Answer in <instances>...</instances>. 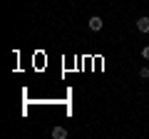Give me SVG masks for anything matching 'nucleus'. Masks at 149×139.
<instances>
[{
    "instance_id": "nucleus-1",
    "label": "nucleus",
    "mask_w": 149,
    "mask_h": 139,
    "mask_svg": "<svg viewBox=\"0 0 149 139\" xmlns=\"http://www.w3.org/2000/svg\"><path fill=\"white\" fill-rule=\"evenodd\" d=\"M87 27H90V30H92V32H100V30H102V27H104V20H102V17H100V15H92V17H90V20H87Z\"/></svg>"
},
{
    "instance_id": "nucleus-2",
    "label": "nucleus",
    "mask_w": 149,
    "mask_h": 139,
    "mask_svg": "<svg viewBox=\"0 0 149 139\" xmlns=\"http://www.w3.org/2000/svg\"><path fill=\"white\" fill-rule=\"evenodd\" d=\"M137 30H139V32H149V17H147V15H142V17L137 20Z\"/></svg>"
},
{
    "instance_id": "nucleus-3",
    "label": "nucleus",
    "mask_w": 149,
    "mask_h": 139,
    "mask_svg": "<svg viewBox=\"0 0 149 139\" xmlns=\"http://www.w3.org/2000/svg\"><path fill=\"white\" fill-rule=\"evenodd\" d=\"M52 137L55 139H67V129L65 127H52Z\"/></svg>"
},
{
    "instance_id": "nucleus-4",
    "label": "nucleus",
    "mask_w": 149,
    "mask_h": 139,
    "mask_svg": "<svg viewBox=\"0 0 149 139\" xmlns=\"http://www.w3.org/2000/svg\"><path fill=\"white\" fill-rule=\"evenodd\" d=\"M139 77H142V80H149V67H142V70H139Z\"/></svg>"
},
{
    "instance_id": "nucleus-5",
    "label": "nucleus",
    "mask_w": 149,
    "mask_h": 139,
    "mask_svg": "<svg viewBox=\"0 0 149 139\" xmlns=\"http://www.w3.org/2000/svg\"><path fill=\"white\" fill-rule=\"evenodd\" d=\"M142 57H144V60H149V45H147V47H142Z\"/></svg>"
}]
</instances>
